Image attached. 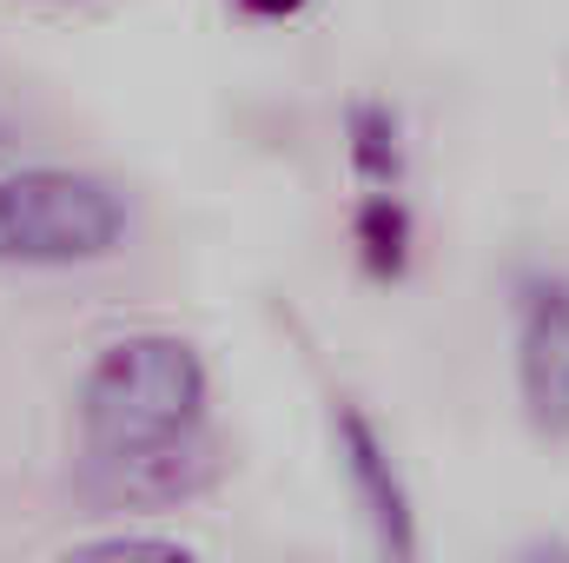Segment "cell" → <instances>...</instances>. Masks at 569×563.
Listing matches in <instances>:
<instances>
[{
  "label": "cell",
  "instance_id": "obj_1",
  "mask_svg": "<svg viewBox=\"0 0 569 563\" xmlns=\"http://www.w3.org/2000/svg\"><path fill=\"white\" fill-rule=\"evenodd\" d=\"M206 358L179 332H127L80 378V444L140 451L206 431Z\"/></svg>",
  "mask_w": 569,
  "mask_h": 563
},
{
  "label": "cell",
  "instance_id": "obj_2",
  "mask_svg": "<svg viewBox=\"0 0 569 563\" xmlns=\"http://www.w3.org/2000/svg\"><path fill=\"white\" fill-rule=\"evenodd\" d=\"M127 226V192L87 166L0 172V266H93L120 253Z\"/></svg>",
  "mask_w": 569,
  "mask_h": 563
},
{
  "label": "cell",
  "instance_id": "obj_3",
  "mask_svg": "<svg viewBox=\"0 0 569 563\" xmlns=\"http://www.w3.org/2000/svg\"><path fill=\"white\" fill-rule=\"evenodd\" d=\"M331 451L345 471V491L358 504V524L371 537L378 563H425V524H418V497L391 457V437L378 431V418L358 398L331 405Z\"/></svg>",
  "mask_w": 569,
  "mask_h": 563
},
{
  "label": "cell",
  "instance_id": "obj_4",
  "mask_svg": "<svg viewBox=\"0 0 569 563\" xmlns=\"http://www.w3.org/2000/svg\"><path fill=\"white\" fill-rule=\"evenodd\" d=\"M212 484H219L212 431L140 444V451H80V471H73V497H87L93 511H179Z\"/></svg>",
  "mask_w": 569,
  "mask_h": 563
},
{
  "label": "cell",
  "instance_id": "obj_5",
  "mask_svg": "<svg viewBox=\"0 0 569 563\" xmlns=\"http://www.w3.org/2000/svg\"><path fill=\"white\" fill-rule=\"evenodd\" d=\"M517 398L537 437L569 444V279L543 266L517 279Z\"/></svg>",
  "mask_w": 569,
  "mask_h": 563
},
{
  "label": "cell",
  "instance_id": "obj_6",
  "mask_svg": "<svg viewBox=\"0 0 569 563\" xmlns=\"http://www.w3.org/2000/svg\"><path fill=\"white\" fill-rule=\"evenodd\" d=\"M345 140H351V172L371 186V192H398L405 179V127L385 100H358L345 113Z\"/></svg>",
  "mask_w": 569,
  "mask_h": 563
},
{
  "label": "cell",
  "instance_id": "obj_7",
  "mask_svg": "<svg viewBox=\"0 0 569 563\" xmlns=\"http://www.w3.org/2000/svg\"><path fill=\"white\" fill-rule=\"evenodd\" d=\"M351 239L371 279H405L411 266V206L398 192H365L351 213Z\"/></svg>",
  "mask_w": 569,
  "mask_h": 563
},
{
  "label": "cell",
  "instance_id": "obj_8",
  "mask_svg": "<svg viewBox=\"0 0 569 563\" xmlns=\"http://www.w3.org/2000/svg\"><path fill=\"white\" fill-rule=\"evenodd\" d=\"M53 563H199V551H186L172 537H127V531H113V537H87V544L60 551Z\"/></svg>",
  "mask_w": 569,
  "mask_h": 563
},
{
  "label": "cell",
  "instance_id": "obj_9",
  "mask_svg": "<svg viewBox=\"0 0 569 563\" xmlns=\"http://www.w3.org/2000/svg\"><path fill=\"white\" fill-rule=\"evenodd\" d=\"M517 563H569V537H530Z\"/></svg>",
  "mask_w": 569,
  "mask_h": 563
},
{
  "label": "cell",
  "instance_id": "obj_10",
  "mask_svg": "<svg viewBox=\"0 0 569 563\" xmlns=\"http://www.w3.org/2000/svg\"><path fill=\"white\" fill-rule=\"evenodd\" d=\"M239 7H246L252 20H291V13H305L311 0H239Z\"/></svg>",
  "mask_w": 569,
  "mask_h": 563
},
{
  "label": "cell",
  "instance_id": "obj_11",
  "mask_svg": "<svg viewBox=\"0 0 569 563\" xmlns=\"http://www.w3.org/2000/svg\"><path fill=\"white\" fill-rule=\"evenodd\" d=\"M0 152H7V127H0Z\"/></svg>",
  "mask_w": 569,
  "mask_h": 563
}]
</instances>
